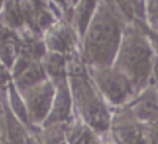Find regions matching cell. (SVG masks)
Listing matches in <instances>:
<instances>
[{
  "label": "cell",
  "mask_w": 158,
  "mask_h": 144,
  "mask_svg": "<svg viewBox=\"0 0 158 144\" xmlns=\"http://www.w3.org/2000/svg\"><path fill=\"white\" fill-rule=\"evenodd\" d=\"M7 143L8 144H25V137L19 122L14 117H7Z\"/></svg>",
  "instance_id": "cell-14"
},
{
  "label": "cell",
  "mask_w": 158,
  "mask_h": 144,
  "mask_svg": "<svg viewBox=\"0 0 158 144\" xmlns=\"http://www.w3.org/2000/svg\"><path fill=\"white\" fill-rule=\"evenodd\" d=\"M44 68L31 57H19L14 64V80L19 92L31 89L44 79Z\"/></svg>",
  "instance_id": "cell-8"
},
{
  "label": "cell",
  "mask_w": 158,
  "mask_h": 144,
  "mask_svg": "<svg viewBox=\"0 0 158 144\" xmlns=\"http://www.w3.org/2000/svg\"><path fill=\"white\" fill-rule=\"evenodd\" d=\"M0 115H2V104H0Z\"/></svg>",
  "instance_id": "cell-18"
},
{
  "label": "cell",
  "mask_w": 158,
  "mask_h": 144,
  "mask_svg": "<svg viewBox=\"0 0 158 144\" xmlns=\"http://www.w3.org/2000/svg\"><path fill=\"white\" fill-rule=\"evenodd\" d=\"M153 83L156 84V87L158 89V61L156 64V68H154V75H153Z\"/></svg>",
  "instance_id": "cell-16"
},
{
  "label": "cell",
  "mask_w": 158,
  "mask_h": 144,
  "mask_svg": "<svg viewBox=\"0 0 158 144\" xmlns=\"http://www.w3.org/2000/svg\"><path fill=\"white\" fill-rule=\"evenodd\" d=\"M69 87L79 121L86 123L98 137L108 136L112 109L96 87L85 64H77L75 68H71Z\"/></svg>",
  "instance_id": "cell-3"
},
{
  "label": "cell",
  "mask_w": 158,
  "mask_h": 144,
  "mask_svg": "<svg viewBox=\"0 0 158 144\" xmlns=\"http://www.w3.org/2000/svg\"><path fill=\"white\" fill-rule=\"evenodd\" d=\"M0 61L6 65H13L14 61H17V50L11 42L0 43Z\"/></svg>",
  "instance_id": "cell-15"
},
{
  "label": "cell",
  "mask_w": 158,
  "mask_h": 144,
  "mask_svg": "<svg viewBox=\"0 0 158 144\" xmlns=\"http://www.w3.org/2000/svg\"><path fill=\"white\" fill-rule=\"evenodd\" d=\"M98 4H100V0H81L78 3L74 14V27L81 39L83 38L87 27L92 22Z\"/></svg>",
  "instance_id": "cell-9"
},
{
  "label": "cell",
  "mask_w": 158,
  "mask_h": 144,
  "mask_svg": "<svg viewBox=\"0 0 158 144\" xmlns=\"http://www.w3.org/2000/svg\"><path fill=\"white\" fill-rule=\"evenodd\" d=\"M143 24L151 32H158V0H144Z\"/></svg>",
  "instance_id": "cell-13"
},
{
  "label": "cell",
  "mask_w": 158,
  "mask_h": 144,
  "mask_svg": "<svg viewBox=\"0 0 158 144\" xmlns=\"http://www.w3.org/2000/svg\"><path fill=\"white\" fill-rule=\"evenodd\" d=\"M7 76H6V71H4V68H2V65H0V84H3L6 80H7Z\"/></svg>",
  "instance_id": "cell-17"
},
{
  "label": "cell",
  "mask_w": 158,
  "mask_h": 144,
  "mask_svg": "<svg viewBox=\"0 0 158 144\" xmlns=\"http://www.w3.org/2000/svg\"><path fill=\"white\" fill-rule=\"evenodd\" d=\"M72 105H74V100H72L69 82L64 79L57 83V90H56L52 109L44 122L46 126L63 125L64 122H67L72 114Z\"/></svg>",
  "instance_id": "cell-7"
},
{
  "label": "cell",
  "mask_w": 158,
  "mask_h": 144,
  "mask_svg": "<svg viewBox=\"0 0 158 144\" xmlns=\"http://www.w3.org/2000/svg\"><path fill=\"white\" fill-rule=\"evenodd\" d=\"M157 33H158V32H157Z\"/></svg>",
  "instance_id": "cell-20"
},
{
  "label": "cell",
  "mask_w": 158,
  "mask_h": 144,
  "mask_svg": "<svg viewBox=\"0 0 158 144\" xmlns=\"http://www.w3.org/2000/svg\"><path fill=\"white\" fill-rule=\"evenodd\" d=\"M47 46L52 51L65 54L74 49V32L68 27H57L47 36Z\"/></svg>",
  "instance_id": "cell-10"
},
{
  "label": "cell",
  "mask_w": 158,
  "mask_h": 144,
  "mask_svg": "<svg viewBox=\"0 0 158 144\" xmlns=\"http://www.w3.org/2000/svg\"><path fill=\"white\" fill-rule=\"evenodd\" d=\"M128 111L142 125H150L158 121V89L151 83L137 92L133 100L126 105Z\"/></svg>",
  "instance_id": "cell-6"
},
{
  "label": "cell",
  "mask_w": 158,
  "mask_h": 144,
  "mask_svg": "<svg viewBox=\"0 0 158 144\" xmlns=\"http://www.w3.org/2000/svg\"><path fill=\"white\" fill-rule=\"evenodd\" d=\"M157 56L151 39L140 22H129L112 65L123 72L137 92L153 83Z\"/></svg>",
  "instance_id": "cell-2"
},
{
  "label": "cell",
  "mask_w": 158,
  "mask_h": 144,
  "mask_svg": "<svg viewBox=\"0 0 158 144\" xmlns=\"http://www.w3.org/2000/svg\"><path fill=\"white\" fill-rule=\"evenodd\" d=\"M67 143L68 144H97L100 137L82 121L72 123L65 132Z\"/></svg>",
  "instance_id": "cell-11"
},
{
  "label": "cell",
  "mask_w": 158,
  "mask_h": 144,
  "mask_svg": "<svg viewBox=\"0 0 158 144\" xmlns=\"http://www.w3.org/2000/svg\"><path fill=\"white\" fill-rule=\"evenodd\" d=\"M58 2H64V0H58Z\"/></svg>",
  "instance_id": "cell-19"
},
{
  "label": "cell",
  "mask_w": 158,
  "mask_h": 144,
  "mask_svg": "<svg viewBox=\"0 0 158 144\" xmlns=\"http://www.w3.org/2000/svg\"><path fill=\"white\" fill-rule=\"evenodd\" d=\"M56 90L52 82L43 80L39 84L22 92L27 115L35 123L46 122L53 105Z\"/></svg>",
  "instance_id": "cell-5"
},
{
  "label": "cell",
  "mask_w": 158,
  "mask_h": 144,
  "mask_svg": "<svg viewBox=\"0 0 158 144\" xmlns=\"http://www.w3.org/2000/svg\"><path fill=\"white\" fill-rule=\"evenodd\" d=\"M44 71L49 73L53 78V80L58 82L65 79V72H67V64H65V57L64 54L60 53H49L44 60V65H43Z\"/></svg>",
  "instance_id": "cell-12"
},
{
  "label": "cell",
  "mask_w": 158,
  "mask_h": 144,
  "mask_svg": "<svg viewBox=\"0 0 158 144\" xmlns=\"http://www.w3.org/2000/svg\"><path fill=\"white\" fill-rule=\"evenodd\" d=\"M87 69L96 87L112 111L126 107L137 94V89L131 79L114 65Z\"/></svg>",
  "instance_id": "cell-4"
},
{
  "label": "cell",
  "mask_w": 158,
  "mask_h": 144,
  "mask_svg": "<svg viewBox=\"0 0 158 144\" xmlns=\"http://www.w3.org/2000/svg\"><path fill=\"white\" fill-rule=\"evenodd\" d=\"M106 0H100L94 17L82 38V61L87 68L111 67L129 22Z\"/></svg>",
  "instance_id": "cell-1"
}]
</instances>
